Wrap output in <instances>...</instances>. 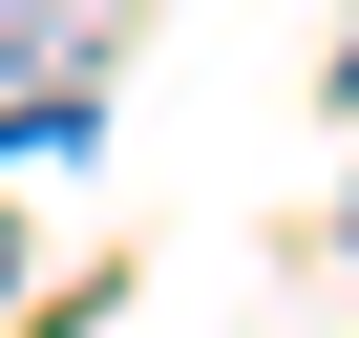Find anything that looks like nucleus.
<instances>
[{"label":"nucleus","mask_w":359,"mask_h":338,"mask_svg":"<svg viewBox=\"0 0 359 338\" xmlns=\"http://www.w3.org/2000/svg\"><path fill=\"white\" fill-rule=\"evenodd\" d=\"M0 64H106V0H0Z\"/></svg>","instance_id":"f257e3e1"},{"label":"nucleus","mask_w":359,"mask_h":338,"mask_svg":"<svg viewBox=\"0 0 359 338\" xmlns=\"http://www.w3.org/2000/svg\"><path fill=\"white\" fill-rule=\"evenodd\" d=\"M0 296H22V212H0Z\"/></svg>","instance_id":"f03ea898"}]
</instances>
